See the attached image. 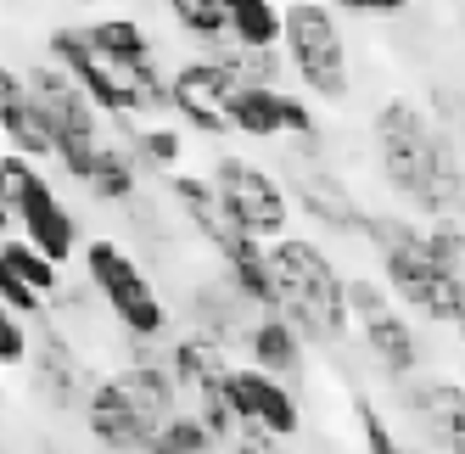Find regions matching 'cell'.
I'll list each match as a JSON object with an SVG mask.
<instances>
[{
  "instance_id": "cell-2",
  "label": "cell",
  "mask_w": 465,
  "mask_h": 454,
  "mask_svg": "<svg viewBox=\"0 0 465 454\" xmlns=\"http://www.w3.org/2000/svg\"><path fill=\"white\" fill-rule=\"evenodd\" d=\"M28 102L40 107L45 129H51V146H56V163L68 180H90L95 157H102V113L90 107V95L56 68V62H40V68H28Z\"/></svg>"
},
{
  "instance_id": "cell-42",
  "label": "cell",
  "mask_w": 465,
  "mask_h": 454,
  "mask_svg": "<svg viewBox=\"0 0 465 454\" xmlns=\"http://www.w3.org/2000/svg\"><path fill=\"white\" fill-rule=\"evenodd\" d=\"M438 113H443V129L460 141L465 135V102H460V95H449V90H438Z\"/></svg>"
},
{
  "instance_id": "cell-19",
  "label": "cell",
  "mask_w": 465,
  "mask_h": 454,
  "mask_svg": "<svg viewBox=\"0 0 465 454\" xmlns=\"http://www.w3.org/2000/svg\"><path fill=\"white\" fill-rule=\"evenodd\" d=\"M359 337H364L371 360H376L392 381L415 376V365H420V342H415V326H410L398 309H381L376 320H359Z\"/></svg>"
},
{
  "instance_id": "cell-38",
  "label": "cell",
  "mask_w": 465,
  "mask_h": 454,
  "mask_svg": "<svg viewBox=\"0 0 465 454\" xmlns=\"http://www.w3.org/2000/svg\"><path fill=\"white\" fill-rule=\"evenodd\" d=\"M0 303H6V309H17L23 320H40V314H45V298H40V291H28V286L12 275V264H6V258H0Z\"/></svg>"
},
{
  "instance_id": "cell-21",
  "label": "cell",
  "mask_w": 465,
  "mask_h": 454,
  "mask_svg": "<svg viewBox=\"0 0 465 454\" xmlns=\"http://www.w3.org/2000/svg\"><path fill=\"white\" fill-rule=\"evenodd\" d=\"M169 185V197H174V208L185 213V224L196 236H203L208 247H224L230 236H236V224L224 219V202H219V191H213V180H196V174H169L163 180Z\"/></svg>"
},
{
  "instance_id": "cell-47",
  "label": "cell",
  "mask_w": 465,
  "mask_h": 454,
  "mask_svg": "<svg viewBox=\"0 0 465 454\" xmlns=\"http://www.w3.org/2000/svg\"><path fill=\"white\" fill-rule=\"evenodd\" d=\"M410 454H431V449H410Z\"/></svg>"
},
{
  "instance_id": "cell-44",
  "label": "cell",
  "mask_w": 465,
  "mask_h": 454,
  "mask_svg": "<svg viewBox=\"0 0 465 454\" xmlns=\"http://www.w3.org/2000/svg\"><path fill=\"white\" fill-rule=\"evenodd\" d=\"M303 454H337V449H303Z\"/></svg>"
},
{
  "instance_id": "cell-1",
  "label": "cell",
  "mask_w": 465,
  "mask_h": 454,
  "mask_svg": "<svg viewBox=\"0 0 465 454\" xmlns=\"http://www.w3.org/2000/svg\"><path fill=\"white\" fill-rule=\"evenodd\" d=\"M270 275H275V314H286L303 342L337 348L353 331L348 314V275L337 270L320 242L309 236H281L270 242Z\"/></svg>"
},
{
  "instance_id": "cell-30",
  "label": "cell",
  "mask_w": 465,
  "mask_h": 454,
  "mask_svg": "<svg viewBox=\"0 0 465 454\" xmlns=\"http://www.w3.org/2000/svg\"><path fill=\"white\" fill-rule=\"evenodd\" d=\"M0 129H6V146H12L17 157H28V163H45V157H56L51 129H45V118H40L35 102H23L17 113H6V118H0Z\"/></svg>"
},
{
  "instance_id": "cell-9",
  "label": "cell",
  "mask_w": 465,
  "mask_h": 454,
  "mask_svg": "<svg viewBox=\"0 0 465 454\" xmlns=\"http://www.w3.org/2000/svg\"><path fill=\"white\" fill-rule=\"evenodd\" d=\"M84 432L90 443H102L107 454H146L152 449V432H157V420L124 393V381L118 376H102V381H90V393H84Z\"/></svg>"
},
{
  "instance_id": "cell-31",
  "label": "cell",
  "mask_w": 465,
  "mask_h": 454,
  "mask_svg": "<svg viewBox=\"0 0 465 454\" xmlns=\"http://www.w3.org/2000/svg\"><path fill=\"white\" fill-rule=\"evenodd\" d=\"M0 258H6L12 275H17L28 291H40V298H51V291L62 286V270L51 264V258H45L40 247H28L23 236H6V242H0Z\"/></svg>"
},
{
  "instance_id": "cell-7",
  "label": "cell",
  "mask_w": 465,
  "mask_h": 454,
  "mask_svg": "<svg viewBox=\"0 0 465 454\" xmlns=\"http://www.w3.org/2000/svg\"><path fill=\"white\" fill-rule=\"evenodd\" d=\"M376 163H381V180L392 185V197L415 202L420 197V180H426V163H431V135H438V123H431L410 95H392V102L376 107Z\"/></svg>"
},
{
  "instance_id": "cell-13",
  "label": "cell",
  "mask_w": 465,
  "mask_h": 454,
  "mask_svg": "<svg viewBox=\"0 0 465 454\" xmlns=\"http://www.w3.org/2000/svg\"><path fill=\"white\" fill-rule=\"evenodd\" d=\"M286 185H292L286 191L292 208H303L320 231H331V236H364L371 213L353 202V191L342 185V174H331L325 163H292L286 169Z\"/></svg>"
},
{
  "instance_id": "cell-8",
  "label": "cell",
  "mask_w": 465,
  "mask_h": 454,
  "mask_svg": "<svg viewBox=\"0 0 465 454\" xmlns=\"http://www.w3.org/2000/svg\"><path fill=\"white\" fill-rule=\"evenodd\" d=\"M45 51H51L56 68H62V74H68V79L90 95V107L102 113V118H113V123L141 118V95H135V84H129V74H118L113 62L90 45L84 28H51Z\"/></svg>"
},
{
  "instance_id": "cell-6",
  "label": "cell",
  "mask_w": 465,
  "mask_h": 454,
  "mask_svg": "<svg viewBox=\"0 0 465 454\" xmlns=\"http://www.w3.org/2000/svg\"><path fill=\"white\" fill-rule=\"evenodd\" d=\"M381 281L404 309H415L420 320H438V326H454L465 337V275L426 252V231L410 247L381 252Z\"/></svg>"
},
{
  "instance_id": "cell-28",
  "label": "cell",
  "mask_w": 465,
  "mask_h": 454,
  "mask_svg": "<svg viewBox=\"0 0 465 454\" xmlns=\"http://www.w3.org/2000/svg\"><path fill=\"white\" fill-rule=\"evenodd\" d=\"M124 152L135 157V169L174 174L185 141H180V129H169V123H141V129H129V146H124Z\"/></svg>"
},
{
  "instance_id": "cell-45",
  "label": "cell",
  "mask_w": 465,
  "mask_h": 454,
  "mask_svg": "<svg viewBox=\"0 0 465 454\" xmlns=\"http://www.w3.org/2000/svg\"><path fill=\"white\" fill-rule=\"evenodd\" d=\"M74 6H102V0H74Z\"/></svg>"
},
{
  "instance_id": "cell-32",
  "label": "cell",
  "mask_w": 465,
  "mask_h": 454,
  "mask_svg": "<svg viewBox=\"0 0 465 454\" xmlns=\"http://www.w3.org/2000/svg\"><path fill=\"white\" fill-rule=\"evenodd\" d=\"M169 17H174L180 35L203 40V45L224 40V0H169Z\"/></svg>"
},
{
  "instance_id": "cell-10",
  "label": "cell",
  "mask_w": 465,
  "mask_h": 454,
  "mask_svg": "<svg viewBox=\"0 0 465 454\" xmlns=\"http://www.w3.org/2000/svg\"><path fill=\"white\" fill-rule=\"evenodd\" d=\"M224 393H230V410H236V420H252V427L275 432L281 443H292L297 432H303V399L292 393V381L263 376L258 365H230Z\"/></svg>"
},
{
  "instance_id": "cell-29",
  "label": "cell",
  "mask_w": 465,
  "mask_h": 454,
  "mask_svg": "<svg viewBox=\"0 0 465 454\" xmlns=\"http://www.w3.org/2000/svg\"><path fill=\"white\" fill-rule=\"evenodd\" d=\"M213 449H219V438L203 427V420H196L191 410H174V415L152 432V449H146V454H213Z\"/></svg>"
},
{
  "instance_id": "cell-26",
  "label": "cell",
  "mask_w": 465,
  "mask_h": 454,
  "mask_svg": "<svg viewBox=\"0 0 465 454\" xmlns=\"http://www.w3.org/2000/svg\"><path fill=\"white\" fill-rule=\"evenodd\" d=\"M84 191H90L95 202L129 208V202H135V191H141V169H135V157H129L124 146H102V157H95V169H90Z\"/></svg>"
},
{
  "instance_id": "cell-16",
  "label": "cell",
  "mask_w": 465,
  "mask_h": 454,
  "mask_svg": "<svg viewBox=\"0 0 465 454\" xmlns=\"http://www.w3.org/2000/svg\"><path fill=\"white\" fill-rule=\"evenodd\" d=\"M410 208H420L426 219H460L465 213V157H460V141L443 123H438V135H431V163H426V180H420V197Z\"/></svg>"
},
{
  "instance_id": "cell-37",
  "label": "cell",
  "mask_w": 465,
  "mask_h": 454,
  "mask_svg": "<svg viewBox=\"0 0 465 454\" xmlns=\"http://www.w3.org/2000/svg\"><path fill=\"white\" fill-rule=\"evenodd\" d=\"M387 309V286H376L371 275H348V314H353V326L359 320H376Z\"/></svg>"
},
{
  "instance_id": "cell-18",
  "label": "cell",
  "mask_w": 465,
  "mask_h": 454,
  "mask_svg": "<svg viewBox=\"0 0 465 454\" xmlns=\"http://www.w3.org/2000/svg\"><path fill=\"white\" fill-rule=\"evenodd\" d=\"M219 252V264H224V281L242 291V298L258 309V314H275V275H270V242H252V236H230Z\"/></svg>"
},
{
  "instance_id": "cell-25",
  "label": "cell",
  "mask_w": 465,
  "mask_h": 454,
  "mask_svg": "<svg viewBox=\"0 0 465 454\" xmlns=\"http://www.w3.org/2000/svg\"><path fill=\"white\" fill-rule=\"evenodd\" d=\"M118 381H124V393L135 399L157 427L169 420L174 410H180V387H174V376H169V365H157V360H146V353H135L124 370H118Z\"/></svg>"
},
{
  "instance_id": "cell-43",
  "label": "cell",
  "mask_w": 465,
  "mask_h": 454,
  "mask_svg": "<svg viewBox=\"0 0 465 454\" xmlns=\"http://www.w3.org/2000/svg\"><path fill=\"white\" fill-rule=\"evenodd\" d=\"M6 236H12V208L0 202V242H6Z\"/></svg>"
},
{
  "instance_id": "cell-34",
  "label": "cell",
  "mask_w": 465,
  "mask_h": 454,
  "mask_svg": "<svg viewBox=\"0 0 465 454\" xmlns=\"http://www.w3.org/2000/svg\"><path fill=\"white\" fill-rule=\"evenodd\" d=\"M426 252L438 258V264H449V270L465 275V224L460 219H431L426 224Z\"/></svg>"
},
{
  "instance_id": "cell-17",
  "label": "cell",
  "mask_w": 465,
  "mask_h": 454,
  "mask_svg": "<svg viewBox=\"0 0 465 454\" xmlns=\"http://www.w3.org/2000/svg\"><path fill=\"white\" fill-rule=\"evenodd\" d=\"M247 365H258L275 381H297L309 370V342L297 337V326L286 314H258L247 331Z\"/></svg>"
},
{
  "instance_id": "cell-3",
  "label": "cell",
  "mask_w": 465,
  "mask_h": 454,
  "mask_svg": "<svg viewBox=\"0 0 465 454\" xmlns=\"http://www.w3.org/2000/svg\"><path fill=\"white\" fill-rule=\"evenodd\" d=\"M286 62L292 74L303 79V90L314 102H348L353 95V68H348V40H342V23L325 0H292L286 6Z\"/></svg>"
},
{
  "instance_id": "cell-20",
  "label": "cell",
  "mask_w": 465,
  "mask_h": 454,
  "mask_svg": "<svg viewBox=\"0 0 465 454\" xmlns=\"http://www.w3.org/2000/svg\"><path fill=\"white\" fill-rule=\"evenodd\" d=\"M410 404H415V420L449 454H465V381H420Z\"/></svg>"
},
{
  "instance_id": "cell-14",
  "label": "cell",
  "mask_w": 465,
  "mask_h": 454,
  "mask_svg": "<svg viewBox=\"0 0 465 454\" xmlns=\"http://www.w3.org/2000/svg\"><path fill=\"white\" fill-rule=\"evenodd\" d=\"M12 219H17V231H23V242L28 247H40L51 264L62 270L74 258V247H79V219H74V208L56 197V185L40 174L35 185L17 197V208H12Z\"/></svg>"
},
{
  "instance_id": "cell-23",
  "label": "cell",
  "mask_w": 465,
  "mask_h": 454,
  "mask_svg": "<svg viewBox=\"0 0 465 454\" xmlns=\"http://www.w3.org/2000/svg\"><path fill=\"white\" fill-rule=\"evenodd\" d=\"M84 35H90V45L102 51L118 74H129V79L157 62V51H152V40H146V28H141L135 17H102V23H90Z\"/></svg>"
},
{
  "instance_id": "cell-40",
  "label": "cell",
  "mask_w": 465,
  "mask_h": 454,
  "mask_svg": "<svg viewBox=\"0 0 465 454\" xmlns=\"http://www.w3.org/2000/svg\"><path fill=\"white\" fill-rule=\"evenodd\" d=\"M331 12H348V17H404L410 0H325Z\"/></svg>"
},
{
  "instance_id": "cell-46",
  "label": "cell",
  "mask_w": 465,
  "mask_h": 454,
  "mask_svg": "<svg viewBox=\"0 0 465 454\" xmlns=\"http://www.w3.org/2000/svg\"><path fill=\"white\" fill-rule=\"evenodd\" d=\"M0 157H6V129H0Z\"/></svg>"
},
{
  "instance_id": "cell-22",
  "label": "cell",
  "mask_w": 465,
  "mask_h": 454,
  "mask_svg": "<svg viewBox=\"0 0 465 454\" xmlns=\"http://www.w3.org/2000/svg\"><path fill=\"white\" fill-rule=\"evenodd\" d=\"M169 376H174L180 393L196 399L203 387H219V381L230 376V348H219V342H208V337L185 331V337L169 348Z\"/></svg>"
},
{
  "instance_id": "cell-39",
  "label": "cell",
  "mask_w": 465,
  "mask_h": 454,
  "mask_svg": "<svg viewBox=\"0 0 465 454\" xmlns=\"http://www.w3.org/2000/svg\"><path fill=\"white\" fill-rule=\"evenodd\" d=\"M230 454H281V438L252 427V420H236V432H230Z\"/></svg>"
},
{
  "instance_id": "cell-4",
  "label": "cell",
  "mask_w": 465,
  "mask_h": 454,
  "mask_svg": "<svg viewBox=\"0 0 465 454\" xmlns=\"http://www.w3.org/2000/svg\"><path fill=\"white\" fill-rule=\"evenodd\" d=\"M84 275H90V291L113 309V320L124 326L129 342H157L169 331V303L157 298L152 275L118 242H107V236L84 242Z\"/></svg>"
},
{
  "instance_id": "cell-33",
  "label": "cell",
  "mask_w": 465,
  "mask_h": 454,
  "mask_svg": "<svg viewBox=\"0 0 465 454\" xmlns=\"http://www.w3.org/2000/svg\"><path fill=\"white\" fill-rule=\"evenodd\" d=\"M353 420H359V438H364V454H410L404 443H398L392 438V427H387V420H381V410L371 404V399H353Z\"/></svg>"
},
{
  "instance_id": "cell-36",
  "label": "cell",
  "mask_w": 465,
  "mask_h": 454,
  "mask_svg": "<svg viewBox=\"0 0 465 454\" xmlns=\"http://www.w3.org/2000/svg\"><path fill=\"white\" fill-rule=\"evenodd\" d=\"M35 180H40V163H28V157H17V152L0 157V202H6V208H17V197Z\"/></svg>"
},
{
  "instance_id": "cell-27",
  "label": "cell",
  "mask_w": 465,
  "mask_h": 454,
  "mask_svg": "<svg viewBox=\"0 0 465 454\" xmlns=\"http://www.w3.org/2000/svg\"><path fill=\"white\" fill-rule=\"evenodd\" d=\"M213 51V62L236 79V84H270V90H281V74H286V56L281 51H247V45H208Z\"/></svg>"
},
{
  "instance_id": "cell-35",
  "label": "cell",
  "mask_w": 465,
  "mask_h": 454,
  "mask_svg": "<svg viewBox=\"0 0 465 454\" xmlns=\"http://www.w3.org/2000/svg\"><path fill=\"white\" fill-rule=\"evenodd\" d=\"M28 348H35V342H28V326H23V314L0 303V365H6V370L28 365Z\"/></svg>"
},
{
  "instance_id": "cell-11",
  "label": "cell",
  "mask_w": 465,
  "mask_h": 454,
  "mask_svg": "<svg viewBox=\"0 0 465 454\" xmlns=\"http://www.w3.org/2000/svg\"><path fill=\"white\" fill-rule=\"evenodd\" d=\"M230 135H247V141H275V135L320 141V123H314L303 95H286V90H270V84H242L230 95Z\"/></svg>"
},
{
  "instance_id": "cell-5",
  "label": "cell",
  "mask_w": 465,
  "mask_h": 454,
  "mask_svg": "<svg viewBox=\"0 0 465 454\" xmlns=\"http://www.w3.org/2000/svg\"><path fill=\"white\" fill-rule=\"evenodd\" d=\"M208 180H213L219 202H224V219L236 224L242 236H252V242H281L286 236L292 197H286L281 174H270L263 163H252V157L224 152V157H213V174Z\"/></svg>"
},
{
  "instance_id": "cell-24",
  "label": "cell",
  "mask_w": 465,
  "mask_h": 454,
  "mask_svg": "<svg viewBox=\"0 0 465 454\" xmlns=\"http://www.w3.org/2000/svg\"><path fill=\"white\" fill-rule=\"evenodd\" d=\"M224 35H230V45L275 51L286 35V12L275 0H224Z\"/></svg>"
},
{
  "instance_id": "cell-12",
  "label": "cell",
  "mask_w": 465,
  "mask_h": 454,
  "mask_svg": "<svg viewBox=\"0 0 465 454\" xmlns=\"http://www.w3.org/2000/svg\"><path fill=\"white\" fill-rule=\"evenodd\" d=\"M242 84L230 79L213 56L203 62H180L169 74V107L196 129V135H230V95Z\"/></svg>"
},
{
  "instance_id": "cell-15",
  "label": "cell",
  "mask_w": 465,
  "mask_h": 454,
  "mask_svg": "<svg viewBox=\"0 0 465 454\" xmlns=\"http://www.w3.org/2000/svg\"><path fill=\"white\" fill-rule=\"evenodd\" d=\"M28 381H35V393L51 410H74V404L84 410V393H90L84 365H79V353L68 348V337L56 326H40L35 348H28Z\"/></svg>"
},
{
  "instance_id": "cell-41",
  "label": "cell",
  "mask_w": 465,
  "mask_h": 454,
  "mask_svg": "<svg viewBox=\"0 0 465 454\" xmlns=\"http://www.w3.org/2000/svg\"><path fill=\"white\" fill-rule=\"evenodd\" d=\"M23 102H28V79H23L17 68H6V62H0V118L17 113Z\"/></svg>"
}]
</instances>
